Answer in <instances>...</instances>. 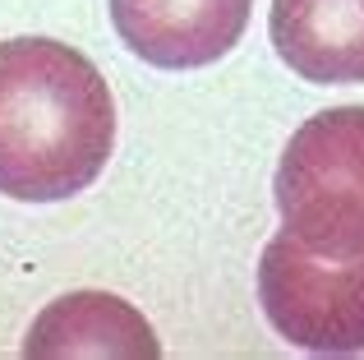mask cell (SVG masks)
Masks as SVG:
<instances>
[{"label":"cell","instance_id":"obj_4","mask_svg":"<svg viewBox=\"0 0 364 360\" xmlns=\"http://www.w3.org/2000/svg\"><path fill=\"white\" fill-rule=\"evenodd\" d=\"M254 0H111V23L157 70H203L235 51Z\"/></svg>","mask_w":364,"mask_h":360},{"label":"cell","instance_id":"obj_2","mask_svg":"<svg viewBox=\"0 0 364 360\" xmlns=\"http://www.w3.org/2000/svg\"><path fill=\"white\" fill-rule=\"evenodd\" d=\"M282 231L328 259L364 254V107H332L291 134L277 162Z\"/></svg>","mask_w":364,"mask_h":360},{"label":"cell","instance_id":"obj_6","mask_svg":"<svg viewBox=\"0 0 364 360\" xmlns=\"http://www.w3.org/2000/svg\"><path fill=\"white\" fill-rule=\"evenodd\" d=\"M267 33L300 79L364 83V0H272Z\"/></svg>","mask_w":364,"mask_h":360},{"label":"cell","instance_id":"obj_1","mask_svg":"<svg viewBox=\"0 0 364 360\" xmlns=\"http://www.w3.org/2000/svg\"><path fill=\"white\" fill-rule=\"evenodd\" d=\"M116 97L83 51L55 37L0 42V194L60 203L107 171Z\"/></svg>","mask_w":364,"mask_h":360},{"label":"cell","instance_id":"obj_3","mask_svg":"<svg viewBox=\"0 0 364 360\" xmlns=\"http://www.w3.org/2000/svg\"><path fill=\"white\" fill-rule=\"evenodd\" d=\"M258 300L267 324L300 351H364V254L328 259L282 231L258 259Z\"/></svg>","mask_w":364,"mask_h":360},{"label":"cell","instance_id":"obj_5","mask_svg":"<svg viewBox=\"0 0 364 360\" xmlns=\"http://www.w3.org/2000/svg\"><path fill=\"white\" fill-rule=\"evenodd\" d=\"M23 356L33 360H65V356L157 360L161 342L129 300L107 296V291H70V296L51 300L33 319V328L23 337Z\"/></svg>","mask_w":364,"mask_h":360}]
</instances>
